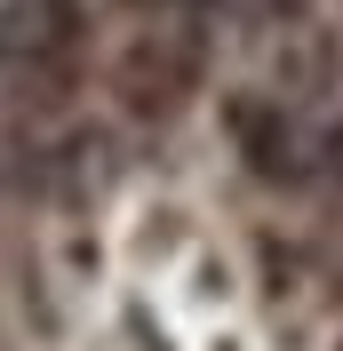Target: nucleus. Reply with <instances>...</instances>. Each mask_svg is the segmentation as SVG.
I'll return each mask as SVG.
<instances>
[]
</instances>
